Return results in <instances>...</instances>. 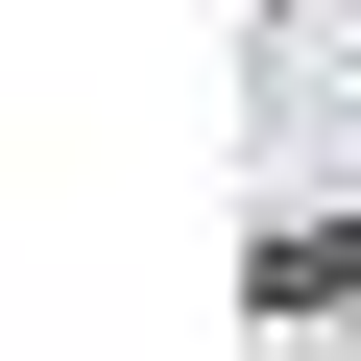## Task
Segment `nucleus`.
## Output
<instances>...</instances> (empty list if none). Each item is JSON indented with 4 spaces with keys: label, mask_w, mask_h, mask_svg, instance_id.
Here are the masks:
<instances>
[{
    "label": "nucleus",
    "mask_w": 361,
    "mask_h": 361,
    "mask_svg": "<svg viewBox=\"0 0 361 361\" xmlns=\"http://www.w3.org/2000/svg\"><path fill=\"white\" fill-rule=\"evenodd\" d=\"M265 313H361V217H289L265 241Z\"/></svg>",
    "instance_id": "nucleus-1"
}]
</instances>
